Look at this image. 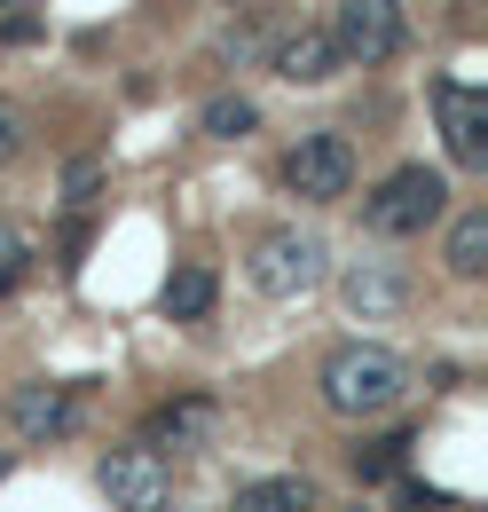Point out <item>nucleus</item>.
I'll list each match as a JSON object with an SVG mask.
<instances>
[{"instance_id": "nucleus-1", "label": "nucleus", "mask_w": 488, "mask_h": 512, "mask_svg": "<svg viewBox=\"0 0 488 512\" xmlns=\"http://www.w3.org/2000/svg\"><path fill=\"white\" fill-rule=\"evenodd\" d=\"M315 394H323V410H331V418H347V426H370V418H394V410H402V394H410V371H402V355H394V347L347 339V347H331V355H323V371H315Z\"/></svg>"}, {"instance_id": "nucleus-2", "label": "nucleus", "mask_w": 488, "mask_h": 512, "mask_svg": "<svg viewBox=\"0 0 488 512\" xmlns=\"http://www.w3.org/2000/svg\"><path fill=\"white\" fill-rule=\"evenodd\" d=\"M441 213H449V174H441V166H394V174L363 197L370 237H426Z\"/></svg>"}, {"instance_id": "nucleus-3", "label": "nucleus", "mask_w": 488, "mask_h": 512, "mask_svg": "<svg viewBox=\"0 0 488 512\" xmlns=\"http://www.w3.org/2000/svg\"><path fill=\"white\" fill-rule=\"evenodd\" d=\"M323 268H331V245H323L315 229H300V221L252 237V253H244L252 292H268V300H307V292L323 284Z\"/></svg>"}, {"instance_id": "nucleus-4", "label": "nucleus", "mask_w": 488, "mask_h": 512, "mask_svg": "<svg viewBox=\"0 0 488 512\" xmlns=\"http://www.w3.org/2000/svg\"><path fill=\"white\" fill-rule=\"evenodd\" d=\"M284 190L307 197V205H339V197L355 190V142L339 127H315L292 142V158H284Z\"/></svg>"}, {"instance_id": "nucleus-5", "label": "nucleus", "mask_w": 488, "mask_h": 512, "mask_svg": "<svg viewBox=\"0 0 488 512\" xmlns=\"http://www.w3.org/2000/svg\"><path fill=\"white\" fill-rule=\"evenodd\" d=\"M402 24H410V16H402V0H339L323 32H331L339 71H347V64L370 71V64H386V56L402 48Z\"/></svg>"}, {"instance_id": "nucleus-6", "label": "nucleus", "mask_w": 488, "mask_h": 512, "mask_svg": "<svg viewBox=\"0 0 488 512\" xmlns=\"http://www.w3.org/2000/svg\"><path fill=\"white\" fill-rule=\"evenodd\" d=\"M95 481H103L111 512H166V505H174V473H166V457H158V449H142V442L103 449Z\"/></svg>"}, {"instance_id": "nucleus-7", "label": "nucleus", "mask_w": 488, "mask_h": 512, "mask_svg": "<svg viewBox=\"0 0 488 512\" xmlns=\"http://www.w3.org/2000/svg\"><path fill=\"white\" fill-rule=\"evenodd\" d=\"M8 418H16L24 442H71L79 418H87V402H79V386H63V379H24L8 394Z\"/></svg>"}, {"instance_id": "nucleus-8", "label": "nucleus", "mask_w": 488, "mask_h": 512, "mask_svg": "<svg viewBox=\"0 0 488 512\" xmlns=\"http://www.w3.org/2000/svg\"><path fill=\"white\" fill-rule=\"evenodd\" d=\"M339 308L363 323H386L410 308V268L402 260H347L339 268Z\"/></svg>"}, {"instance_id": "nucleus-9", "label": "nucleus", "mask_w": 488, "mask_h": 512, "mask_svg": "<svg viewBox=\"0 0 488 512\" xmlns=\"http://www.w3.org/2000/svg\"><path fill=\"white\" fill-rule=\"evenodd\" d=\"M433 111H441V134H449V158L457 166H488V103L457 79H433Z\"/></svg>"}, {"instance_id": "nucleus-10", "label": "nucleus", "mask_w": 488, "mask_h": 512, "mask_svg": "<svg viewBox=\"0 0 488 512\" xmlns=\"http://www.w3.org/2000/svg\"><path fill=\"white\" fill-rule=\"evenodd\" d=\"M213 426H221V402L213 394H174V402H158L150 410V426H142V449H205L213 442Z\"/></svg>"}, {"instance_id": "nucleus-11", "label": "nucleus", "mask_w": 488, "mask_h": 512, "mask_svg": "<svg viewBox=\"0 0 488 512\" xmlns=\"http://www.w3.org/2000/svg\"><path fill=\"white\" fill-rule=\"evenodd\" d=\"M276 79H292V87H323V79H339L331 32H323V24H300L292 40H276Z\"/></svg>"}, {"instance_id": "nucleus-12", "label": "nucleus", "mask_w": 488, "mask_h": 512, "mask_svg": "<svg viewBox=\"0 0 488 512\" xmlns=\"http://www.w3.org/2000/svg\"><path fill=\"white\" fill-rule=\"evenodd\" d=\"M229 512H323V489H315L307 473H260V481L237 489Z\"/></svg>"}, {"instance_id": "nucleus-13", "label": "nucleus", "mask_w": 488, "mask_h": 512, "mask_svg": "<svg viewBox=\"0 0 488 512\" xmlns=\"http://www.w3.org/2000/svg\"><path fill=\"white\" fill-rule=\"evenodd\" d=\"M441 260H449V276H465V284H481V276H488V205H465V213L449 221Z\"/></svg>"}, {"instance_id": "nucleus-14", "label": "nucleus", "mask_w": 488, "mask_h": 512, "mask_svg": "<svg viewBox=\"0 0 488 512\" xmlns=\"http://www.w3.org/2000/svg\"><path fill=\"white\" fill-rule=\"evenodd\" d=\"M213 300H221V284H213V268H197V260L174 268L166 292H158V308H166L174 323H205V316H213Z\"/></svg>"}, {"instance_id": "nucleus-15", "label": "nucleus", "mask_w": 488, "mask_h": 512, "mask_svg": "<svg viewBox=\"0 0 488 512\" xmlns=\"http://www.w3.org/2000/svg\"><path fill=\"white\" fill-rule=\"evenodd\" d=\"M252 127H260V103H252V95H205V111H197V134H205V142H244Z\"/></svg>"}, {"instance_id": "nucleus-16", "label": "nucleus", "mask_w": 488, "mask_h": 512, "mask_svg": "<svg viewBox=\"0 0 488 512\" xmlns=\"http://www.w3.org/2000/svg\"><path fill=\"white\" fill-rule=\"evenodd\" d=\"M410 434H378V442H363L355 449V481H394V473H402V465H410Z\"/></svg>"}, {"instance_id": "nucleus-17", "label": "nucleus", "mask_w": 488, "mask_h": 512, "mask_svg": "<svg viewBox=\"0 0 488 512\" xmlns=\"http://www.w3.org/2000/svg\"><path fill=\"white\" fill-rule=\"evenodd\" d=\"M95 190H103V158H71L63 166V205L79 213V205H95Z\"/></svg>"}, {"instance_id": "nucleus-18", "label": "nucleus", "mask_w": 488, "mask_h": 512, "mask_svg": "<svg viewBox=\"0 0 488 512\" xmlns=\"http://www.w3.org/2000/svg\"><path fill=\"white\" fill-rule=\"evenodd\" d=\"M24 276H32V245H24V229L0 221V292H16Z\"/></svg>"}, {"instance_id": "nucleus-19", "label": "nucleus", "mask_w": 488, "mask_h": 512, "mask_svg": "<svg viewBox=\"0 0 488 512\" xmlns=\"http://www.w3.org/2000/svg\"><path fill=\"white\" fill-rule=\"evenodd\" d=\"M24 142H32L24 111H16V103H0V166H16V158H24Z\"/></svg>"}, {"instance_id": "nucleus-20", "label": "nucleus", "mask_w": 488, "mask_h": 512, "mask_svg": "<svg viewBox=\"0 0 488 512\" xmlns=\"http://www.w3.org/2000/svg\"><path fill=\"white\" fill-rule=\"evenodd\" d=\"M0 481H8V457H0Z\"/></svg>"}, {"instance_id": "nucleus-21", "label": "nucleus", "mask_w": 488, "mask_h": 512, "mask_svg": "<svg viewBox=\"0 0 488 512\" xmlns=\"http://www.w3.org/2000/svg\"><path fill=\"white\" fill-rule=\"evenodd\" d=\"M229 8H237V0H229Z\"/></svg>"}]
</instances>
